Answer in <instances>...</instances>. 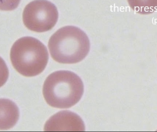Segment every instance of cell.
I'll return each instance as SVG.
<instances>
[{"label":"cell","mask_w":157,"mask_h":132,"mask_svg":"<svg viewBox=\"0 0 157 132\" xmlns=\"http://www.w3.org/2000/svg\"><path fill=\"white\" fill-rule=\"evenodd\" d=\"M84 88L81 78L73 72L59 71L47 77L43 87V95L51 107L60 109L71 107L83 96Z\"/></svg>","instance_id":"obj_1"},{"label":"cell","mask_w":157,"mask_h":132,"mask_svg":"<svg viewBox=\"0 0 157 132\" xmlns=\"http://www.w3.org/2000/svg\"><path fill=\"white\" fill-rule=\"evenodd\" d=\"M52 58L59 63L74 64L83 60L89 52L90 44L86 33L76 27L67 26L56 31L49 40Z\"/></svg>","instance_id":"obj_2"},{"label":"cell","mask_w":157,"mask_h":132,"mask_svg":"<svg viewBox=\"0 0 157 132\" xmlns=\"http://www.w3.org/2000/svg\"><path fill=\"white\" fill-rule=\"evenodd\" d=\"M48 50L40 40L32 37H24L12 46L10 59L14 68L27 77L41 74L48 61Z\"/></svg>","instance_id":"obj_3"},{"label":"cell","mask_w":157,"mask_h":132,"mask_svg":"<svg viewBox=\"0 0 157 132\" xmlns=\"http://www.w3.org/2000/svg\"><path fill=\"white\" fill-rule=\"evenodd\" d=\"M59 13L55 5L47 0H35L27 5L23 13L24 25L37 33L47 32L57 24Z\"/></svg>","instance_id":"obj_4"},{"label":"cell","mask_w":157,"mask_h":132,"mask_svg":"<svg viewBox=\"0 0 157 132\" xmlns=\"http://www.w3.org/2000/svg\"><path fill=\"white\" fill-rule=\"evenodd\" d=\"M45 131L82 132L85 126L78 115L68 111H60L51 117L44 126Z\"/></svg>","instance_id":"obj_5"},{"label":"cell","mask_w":157,"mask_h":132,"mask_svg":"<svg viewBox=\"0 0 157 132\" xmlns=\"http://www.w3.org/2000/svg\"><path fill=\"white\" fill-rule=\"evenodd\" d=\"M19 117V110L15 103L9 100L0 99V130L13 127Z\"/></svg>","instance_id":"obj_6"},{"label":"cell","mask_w":157,"mask_h":132,"mask_svg":"<svg viewBox=\"0 0 157 132\" xmlns=\"http://www.w3.org/2000/svg\"><path fill=\"white\" fill-rule=\"evenodd\" d=\"M21 0H0V10L13 11L17 8Z\"/></svg>","instance_id":"obj_7"},{"label":"cell","mask_w":157,"mask_h":132,"mask_svg":"<svg viewBox=\"0 0 157 132\" xmlns=\"http://www.w3.org/2000/svg\"><path fill=\"white\" fill-rule=\"evenodd\" d=\"M9 76V71L5 62L0 57V87L5 85Z\"/></svg>","instance_id":"obj_8"}]
</instances>
